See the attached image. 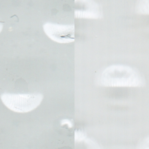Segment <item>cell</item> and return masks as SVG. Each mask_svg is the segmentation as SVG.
Wrapping results in <instances>:
<instances>
[{
	"instance_id": "6da1fadb",
	"label": "cell",
	"mask_w": 149,
	"mask_h": 149,
	"mask_svg": "<svg viewBox=\"0 0 149 149\" xmlns=\"http://www.w3.org/2000/svg\"><path fill=\"white\" fill-rule=\"evenodd\" d=\"M101 83L107 87H137L142 85L143 79L137 70L123 65H113L102 73Z\"/></svg>"
},
{
	"instance_id": "7a4b0ae2",
	"label": "cell",
	"mask_w": 149,
	"mask_h": 149,
	"mask_svg": "<svg viewBox=\"0 0 149 149\" xmlns=\"http://www.w3.org/2000/svg\"><path fill=\"white\" fill-rule=\"evenodd\" d=\"M41 93H3L1 95L3 103L10 110L18 113H26L38 107L42 101Z\"/></svg>"
},
{
	"instance_id": "3957f363",
	"label": "cell",
	"mask_w": 149,
	"mask_h": 149,
	"mask_svg": "<svg viewBox=\"0 0 149 149\" xmlns=\"http://www.w3.org/2000/svg\"><path fill=\"white\" fill-rule=\"evenodd\" d=\"M43 28L46 35L60 43H69L74 41V26L46 22Z\"/></svg>"
},
{
	"instance_id": "277c9868",
	"label": "cell",
	"mask_w": 149,
	"mask_h": 149,
	"mask_svg": "<svg viewBox=\"0 0 149 149\" xmlns=\"http://www.w3.org/2000/svg\"><path fill=\"white\" fill-rule=\"evenodd\" d=\"M79 8L74 10L76 18L99 19L102 15L98 3L93 1H77Z\"/></svg>"
}]
</instances>
